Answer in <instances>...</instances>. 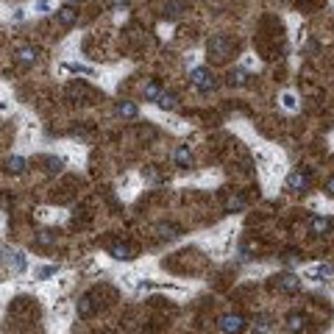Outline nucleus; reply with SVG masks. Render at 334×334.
I'll return each mask as SVG.
<instances>
[{"label": "nucleus", "mask_w": 334, "mask_h": 334, "mask_svg": "<svg viewBox=\"0 0 334 334\" xmlns=\"http://www.w3.org/2000/svg\"><path fill=\"white\" fill-rule=\"evenodd\" d=\"M206 50H209V59H214V62H229V56H231V50H234V45H231L229 37L217 34V37L209 39Z\"/></svg>", "instance_id": "obj_1"}, {"label": "nucleus", "mask_w": 334, "mask_h": 334, "mask_svg": "<svg viewBox=\"0 0 334 334\" xmlns=\"http://www.w3.org/2000/svg\"><path fill=\"white\" fill-rule=\"evenodd\" d=\"M189 81H192V87L198 89V92H212L214 89V75L209 67H195L192 73H189Z\"/></svg>", "instance_id": "obj_2"}, {"label": "nucleus", "mask_w": 334, "mask_h": 334, "mask_svg": "<svg viewBox=\"0 0 334 334\" xmlns=\"http://www.w3.org/2000/svg\"><path fill=\"white\" fill-rule=\"evenodd\" d=\"M220 331L223 334H242L245 331V318L242 315H223L220 318Z\"/></svg>", "instance_id": "obj_3"}, {"label": "nucleus", "mask_w": 334, "mask_h": 334, "mask_svg": "<svg viewBox=\"0 0 334 334\" xmlns=\"http://www.w3.org/2000/svg\"><path fill=\"white\" fill-rule=\"evenodd\" d=\"M309 187V173L307 170H292L290 176H287V189H292V192H301V189H307Z\"/></svg>", "instance_id": "obj_4"}, {"label": "nucleus", "mask_w": 334, "mask_h": 334, "mask_svg": "<svg viewBox=\"0 0 334 334\" xmlns=\"http://www.w3.org/2000/svg\"><path fill=\"white\" fill-rule=\"evenodd\" d=\"M37 56H39V50L34 45H17L14 47V59L20 64H34L37 62Z\"/></svg>", "instance_id": "obj_5"}, {"label": "nucleus", "mask_w": 334, "mask_h": 334, "mask_svg": "<svg viewBox=\"0 0 334 334\" xmlns=\"http://www.w3.org/2000/svg\"><path fill=\"white\" fill-rule=\"evenodd\" d=\"M276 284L282 292H298L301 290V279H298L295 273H282V276L276 279Z\"/></svg>", "instance_id": "obj_6"}, {"label": "nucleus", "mask_w": 334, "mask_h": 334, "mask_svg": "<svg viewBox=\"0 0 334 334\" xmlns=\"http://www.w3.org/2000/svg\"><path fill=\"white\" fill-rule=\"evenodd\" d=\"M56 20L62 22L64 28H70V25H75V20H78V11H75L73 6H62V9L56 11Z\"/></svg>", "instance_id": "obj_7"}, {"label": "nucleus", "mask_w": 334, "mask_h": 334, "mask_svg": "<svg viewBox=\"0 0 334 334\" xmlns=\"http://www.w3.org/2000/svg\"><path fill=\"white\" fill-rule=\"evenodd\" d=\"M287 329L292 334L303 331V329H307V315H303V312H290L287 315Z\"/></svg>", "instance_id": "obj_8"}, {"label": "nucleus", "mask_w": 334, "mask_h": 334, "mask_svg": "<svg viewBox=\"0 0 334 334\" xmlns=\"http://www.w3.org/2000/svg\"><path fill=\"white\" fill-rule=\"evenodd\" d=\"M245 209V195L242 192H231L226 198V212H242Z\"/></svg>", "instance_id": "obj_9"}, {"label": "nucleus", "mask_w": 334, "mask_h": 334, "mask_svg": "<svg viewBox=\"0 0 334 334\" xmlns=\"http://www.w3.org/2000/svg\"><path fill=\"white\" fill-rule=\"evenodd\" d=\"M115 112H117L120 117H125V120H134V117L140 115V109H136V103H131V100H120Z\"/></svg>", "instance_id": "obj_10"}, {"label": "nucleus", "mask_w": 334, "mask_h": 334, "mask_svg": "<svg viewBox=\"0 0 334 334\" xmlns=\"http://www.w3.org/2000/svg\"><path fill=\"white\" fill-rule=\"evenodd\" d=\"M109 250H112V256H115V259H134V248H131L128 242H115Z\"/></svg>", "instance_id": "obj_11"}, {"label": "nucleus", "mask_w": 334, "mask_h": 334, "mask_svg": "<svg viewBox=\"0 0 334 334\" xmlns=\"http://www.w3.org/2000/svg\"><path fill=\"white\" fill-rule=\"evenodd\" d=\"M156 231H159V237H162V240H176V237L181 234V229H178L176 223H159Z\"/></svg>", "instance_id": "obj_12"}, {"label": "nucleus", "mask_w": 334, "mask_h": 334, "mask_svg": "<svg viewBox=\"0 0 334 334\" xmlns=\"http://www.w3.org/2000/svg\"><path fill=\"white\" fill-rule=\"evenodd\" d=\"M329 229H331V220L329 217H312V220H309V231H312V234H326Z\"/></svg>", "instance_id": "obj_13"}, {"label": "nucleus", "mask_w": 334, "mask_h": 334, "mask_svg": "<svg viewBox=\"0 0 334 334\" xmlns=\"http://www.w3.org/2000/svg\"><path fill=\"white\" fill-rule=\"evenodd\" d=\"M156 106L159 109H164V112H170V109H176L178 106V100H176V95L173 92H162L159 95V100H156Z\"/></svg>", "instance_id": "obj_14"}, {"label": "nucleus", "mask_w": 334, "mask_h": 334, "mask_svg": "<svg viewBox=\"0 0 334 334\" xmlns=\"http://www.w3.org/2000/svg\"><path fill=\"white\" fill-rule=\"evenodd\" d=\"M189 162H192V153H189V148H187V145L176 148V164H178V167H189Z\"/></svg>", "instance_id": "obj_15"}, {"label": "nucleus", "mask_w": 334, "mask_h": 334, "mask_svg": "<svg viewBox=\"0 0 334 334\" xmlns=\"http://www.w3.org/2000/svg\"><path fill=\"white\" fill-rule=\"evenodd\" d=\"M6 170H9V173H14V176H20V173L25 170V159H20V156L6 159Z\"/></svg>", "instance_id": "obj_16"}, {"label": "nucleus", "mask_w": 334, "mask_h": 334, "mask_svg": "<svg viewBox=\"0 0 334 334\" xmlns=\"http://www.w3.org/2000/svg\"><path fill=\"white\" fill-rule=\"evenodd\" d=\"M142 92H145V100H159V95H162V87H159V81H148Z\"/></svg>", "instance_id": "obj_17"}, {"label": "nucleus", "mask_w": 334, "mask_h": 334, "mask_svg": "<svg viewBox=\"0 0 334 334\" xmlns=\"http://www.w3.org/2000/svg\"><path fill=\"white\" fill-rule=\"evenodd\" d=\"M184 9H187V3H184V0H167V3H164V11H167L170 17H178Z\"/></svg>", "instance_id": "obj_18"}, {"label": "nucleus", "mask_w": 334, "mask_h": 334, "mask_svg": "<svg viewBox=\"0 0 334 334\" xmlns=\"http://www.w3.org/2000/svg\"><path fill=\"white\" fill-rule=\"evenodd\" d=\"M92 312H95V303H92V298H89V295H84L81 301H78V315H81V318H89Z\"/></svg>", "instance_id": "obj_19"}, {"label": "nucleus", "mask_w": 334, "mask_h": 334, "mask_svg": "<svg viewBox=\"0 0 334 334\" xmlns=\"http://www.w3.org/2000/svg\"><path fill=\"white\" fill-rule=\"evenodd\" d=\"M245 78H248L245 70H231V73H229V84H231V87H242Z\"/></svg>", "instance_id": "obj_20"}, {"label": "nucleus", "mask_w": 334, "mask_h": 334, "mask_svg": "<svg viewBox=\"0 0 334 334\" xmlns=\"http://www.w3.org/2000/svg\"><path fill=\"white\" fill-rule=\"evenodd\" d=\"M267 329H270V318H267V315H262L259 320H256V326H254V331L256 334H265Z\"/></svg>", "instance_id": "obj_21"}, {"label": "nucleus", "mask_w": 334, "mask_h": 334, "mask_svg": "<svg viewBox=\"0 0 334 334\" xmlns=\"http://www.w3.org/2000/svg\"><path fill=\"white\" fill-rule=\"evenodd\" d=\"M45 164H47V167H45L47 173H59V170H62V164H64V162H62V159H53V156H47V159H45Z\"/></svg>", "instance_id": "obj_22"}, {"label": "nucleus", "mask_w": 334, "mask_h": 334, "mask_svg": "<svg viewBox=\"0 0 334 334\" xmlns=\"http://www.w3.org/2000/svg\"><path fill=\"white\" fill-rule=\"evenodd\" d=\"M37 242L39 245H53V237L47 234V231H42V234H37Z\"/></svg>", "instance_id": "obj_23"}, {"label": "nucleus", "mask_w": 334, "mask_h": 334, "mask_svg": "<svg viewBox=\"0 0 334 334\" xmlns=\"http://www.w3.org/2000/svg\"><path fill=\"white\" fill-rule=\"evenodd\" d=\"M309 276H318V279H323V276H331V267H315Z\"/></svg>", "instance_id": "obj_24"}, {"label": "nucleus", "mask_w": 334, "mask_h": 334, "mask_svg": "<svg viewBox=\"0 0 334 334\" xmlns=\"http://www.w3.org/2000/svg\"><path fill=\"white\" fill-rule=\"evenodd\" d=\"M282 103H284V109H295V98H292V95H284Z\"/></svg>", "instance_id": "obj_25"}, {"label": "nucleus", "mask_w": 334, "mask_h": 334, "mask_svg": "<svg viewBox=\"0 0 334 334\" xmlns=\"http://www.w3.org/2000/svg\"><path fill=\"white\" fill-rule=\"evenodd\" d=\"M70 70H73V73H92V70H89V67H84V64H70Z\"/></svg>", "instance_id": "obj_26"}, {"label": "nucleus", "mask_w": 334, "mask_h": 334, "mask_svg": "<svg viewBox=\"0 0 334 334\" xmlns=\"http://www.w3.org/2000/svg\"><path fill=\"white\" fill-rule=\"evenodd\" d=\"M53 273H56V267H45V270H39V276L45 279V276H53Z\"/></svg>", "instance_id": "obj_27"}, {"label": "nucleus", "mask_w": 334, "mask_h": 334, "mask_svg": "<svg viewBox=\"0 0 334 334\" xmlns=\"http://www.w3.org/2000/svg\"><path fill=\"white\" fill-rule=\"evenodd\" d=\"M326 192H329V195H334V176L329 178V181H326Z\"/></svg>", "instance_id": "obj_28"}, {"label": "nucleus", "mask_w": 334, "mask_h": 334, "mask_svg": "<svg viewBox=\"0 0 334 334\" xmlns=\"http://www.w3.org/2000/svg\"><path fill=\"white\" fill-rule=\"evenodd\" d=\"M109 3H112V6H125L128 0H109Z\"/></svg>", "instance_id": "obj_29"}, {"label": "nucleus", "mask_w": 334, "mask_h": 334, "mask_svg": "<svg viewBox=\"0 0 334 334\" xmlns=\"http://www.w3.org/2000/svg\"><path fill=\"white\" fill-rule=\"evenodd\" d=\"M75 3H81V0H64V6H75Z\"/></svg>", "instance_id": "obj_30"}]
</instances>
